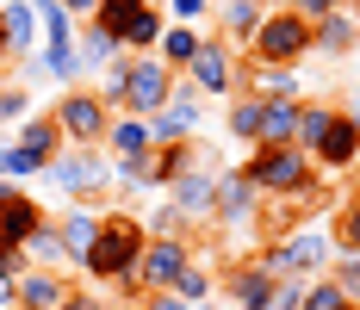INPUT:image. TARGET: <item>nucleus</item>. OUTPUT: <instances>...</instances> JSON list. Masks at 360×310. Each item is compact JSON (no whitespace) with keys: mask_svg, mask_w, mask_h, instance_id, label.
Segmentation results:
<instances>
[{"mask_svg":"<svg viewBox=\"0 0 360 310\" xmlns=\"http://www.w3.org/2000/svg\"><path fill=\"white\" fill-rule=\"evenodd\" d=\"M143 217H131V211H106L100 217V236H94V248H87V261H81V273L100 279L106 292H118L124 304H137L143 292H137V261H143Z\"/></svg>","mask_w":360,"mask_h":310,"instance_id":"f257e3e1","label":"nucleus"},{"mask_svg":"<svg viewBox=\"0 0 360 310\" xmlns=\"http://www.w3.org/2000/svg\"><path fill=\"white\" fill-rule=\"evenodd\" d=\"M243 174H249V186L267 199V205H317V199H323L317 162H311L298 143H286V149H267V143L249 149Z\"/></svg>","mask_w":360,"mask_h":310,"instance_id":"f03ea898","label":"nucleus"},{"mask_svg":"<svg viewBox=\"0 0 360 310\" xmlns=\"http://www.w3.org/2000/svg\"><path fill=\"white\" fill-rule=\"evenodd\" d=\"M255 261L274 279H317V273H329V261H335V230H329V224H292V230H280L274 242H261Z\"/></svg>","mask_w":360,"mask_h":310,"instance_id":"7ed1b4c3","label":"nucleus"},{"mask_svg":"<svg viewBox=\"0 0 360 310\" xmlns=\"http://www.w3.org/2000/svg\"><path fill=\"white\" fill-rule=\"evenodd\" d=\"M44 180H56V193L69 205H100L112 193V155L106 149H69L63 143V155L44 168Z\"/></svg>","mask_w":360,"mask_h":310,"instance_id":"20e7f679","label":"nucleus"},{"mask_svg":"<svg viewBox=\"0 0 360 310\" xmlns=\"http://www.w3.org/2000/svg\"><path fill=\"white\" fill-rule=\"evenodd\" d=\"M304 56H311V19H298L292 6H274L249 44V63L255 69H298Z\"/></svg>","mask_w":360,"mask_h":310,"instance_id":"39448f33","label":"nucleus"},{"mask_svg":"<svg viewBox=\"0 0 360 310\" xmlns=\"http://www.w3.org/2000/svg\"><path fill=\"white\" fill-rule=\"evenodd\" d=\"M50 118H56V131H63V143L69 149H106V131H112V112L94 87H69L63 100L50 105Z\"/></svg>","mask_w":360,"mask_h":310,"instance_id":"423d86ee","label":"nucleus"},{"mask_svg":"<svg viewBox=\"0 0 360 310\" xmlns=\"http://www.w3.org/2000/svg\"><path fill=\"white\" fill-rule=\"evenodd\" d=\"M180 81H186V87H193V93H199V100L212 105V100H236V87H243V56H236V50H230V44H224V37H212L205 32V44H199V56H193V69L180 75Z\"/></svg>","mask_w":360,"mask_h":310,"instance_id":"0eeeda50","label":"nucleus"},{"mask_svg":"<svg viewBox=\"0 0 360 310\" xmlns=\"http://www.w3.org/2000/svg\"><path fill=\"white\" fill-rule=\"evenodd\" d=\"M199 261V242L193 236H149L143 242V261H137V292H174V279Z\"/></svg>","mask_w":360,"mask_h":310,"instance_id":"6e6552de","label":"nucleus"},{"mask_svg":"<svg viewBox=\"0 0 360 310\" xmlns=\"http://www.w3.org/2000/svg\"><path fill=\"white\" fill-rule=\"evenodd\" d=\"M180 75L162 69V56H131V69H124V93H118V112L124 118H155L168 93H174Z\"/></svg>","mask_w":360,"mask_h":310,"instance_id":"1a4fd4ad","label":"nucleus"},{"mask_svg":"<svg viewBox=\"0 0 360 310\" xmlns=\"http://www.w3.org/2000/svg\"><path fill=\"white\" fill-rule=\"evenodd\" d=\"M199 131H205V100L186 81H174L168 105L149 118V137H155V149H168V143H199Z\"/></svg>","mask_w":360,"mask_h":310,"instance_id":"9d476101","label":"nucleus"},{"mask_svg":"<svg viewBox=\"0 0 360 310\" xmlns=\"http://www.w3.org/2000/svg\"><path fill=\"white\" fill-rule=\"evenodd\" d=\"M168 205H174L186 224H212L217 217V168L212 162H193V168L168 186Z\"/></svg>","mask_w":360,"mask_h":310,"instance_id":"9b49d317","label":"nucleus"},{"mask_svg":"<svg viewBox=\"0 0 360 310\" xmlns=\"http://www.w3.org/2000/svg\"><path fill=\"white\" fill-rule=\"evenodd\" d=\"M261 211H267V199L249 186V174H243V168H217V217H212V224L249 230Z\"/></svg>","mask_w":360,"mask_h":310,"instance_id":"f8f14e48","label":"nucleus"},{"mask_svg":"<svg viewBox=\"0 0 360 310\" xmlns=\"http://www.w3.org/2000/svg\"><path fill=\"white\" fill-rule=\"evenodd\" d=\"M311 162H317V174H354L360 162V124L335 105V118H329V131L317 137V149H311Z\"/></svg>","mask_w":360,"mask_h":310,"instance_id":"ddd939ff","label":"nucleus"},{"mask_svg":"<svg viewBox=\"0 0 360 310\" xmlns=\"http://www.w3.org/2000/svg\"><path fill=\"white\" fill-rule=\"evenodd\" d=\"M261 19H267V6L261 0H217L212 6V37H224L236 56L255 44V32H261Z\"/></svg>","mask_w":360,"mask_h":310,"instance_id":"4468645a","label":"nucleus"},{"mask_svg":"<svg viewBox=\"0 0 360 310\" xmlns=\"http://www.w3.org/2000/svg\"><path fill=\"white\" fill-rule=\"evenodd\" d=\"M224 298H230L236 310H274L280 279L267 273L261 261H243V267H230V279H224Z\"/></svg>","mask_w":360,"mask_h":310,"instance_id":"2eb2a0df","label":"nucleus"},{"mask_svg":"<svg viewBox=\"0 0 360 310\" xmlns=\"http://www.w3.org/2000/svg\"><path fill=\"white\" fill-rule=\"evenodd\" d=\"M13 292H19V310H56V304H69L81 285H75L63 267H32V273L19 279Z\"/></svg>","mask_w":360,"mask_h":310,"instance_id":"dca6fc26","label":"nucleus"},{"mask_svg":"<svg viewBox=\"0 0 360 310\" xmlns=\"http://www.w3.org/2000/svg\"><path fill=\"white\" fill-rule=\"evenodd\" d=\"M44 224H50V211L37 205L25 186H19V193H13V199L0 205V248H25V242H32L37 230H44Z\"/></svg>","mask_w":360,"mask_h":310,"instance_id":"f3484780","label":"nucleus"},{"mask_svg":"<svg viewBox=\"0 0 360 310\" xmlns=\"http://www.w3.org/2000/svg\"><path fill=\"white\" fill-rule=\"evenodd\" d=\"M354 50H360V19L348 13V6L311 25V56H323V63H342V56H354Z\"/></svg>","mask_w":360,"mask_h":310,"instance_id":"a211bd4d","label":"nucleus"},{"mask_svg":"<svg viewBox=\"0 0 360 310\" xmlns=\"http://www.w3.org/2000/svg\"><path fill=\"white\" fill-rule=\"evenodd\" d=\"M243 93H255V100H267V105H298V100H311L298 69H255V63H249V75H243Z\"/></svg>","mask_w":360,"mask_h":310,"instance_id":"6ab92c4d","label":"nucleus"},{"mask_svg":"<svg viewBox=\"0 0 360 310\" xmlns=\"http://www.w3.org/2000/svg\"><path fill=\"white\" fill-rule=\"evenodd\" d=\"M0 44H6V56H19V63L37 56V44H44V37H37L32 0H6V6H0Z\"/></svg>","mask_w":360,"mask_h":310,"instance_id":"aec40b11","label":"nucleus"},{"mask_svg":"<svg viewBox=\"0 0 360 310\" xmlns=\"http://www.w3.org/2000/svg\"><path fill=\"white\" fill-rule=\"evenodd\" d=\"M100 217H106V211H94V205H69L63 217H56V236H63L69 267H81V261H87V248H94V236H100Z\"/></svg>","mask_w":360,"mask_h":310,"instance_id":"412c9836","label":"nucleus"},{"mask_svg":"<svg viewBox=\"0 0 360 310\" xmlns=\"http://www.w3.org/2000/svg\"><path fill=\"white\" fill-rule=\"evenodd\" d=\"M75 50H81V69H87V81H100V75H106L118 56H131V50H118V37L100 32L94 19H81V32H75Z\"/></svg>","mask_w":360,"mask_h":310,"instance_id":"4be33fe9","label":"nucleus"},{"mask_svg":"<svg viewBox=\"0 0 360 310\" xmlns=\"http://www.w3.org/2000/svg\"><path fill=\"white\" fill-rule=\"evenodd\" d=\"M13 149H25L32 162H44V168H50V162L63 155V131H56V118H50V112H32V118L13 131Z\"/></svg>","mask_w":360,"mask_h":310,"instance_id":"5701e85b","label":"nucleus"},{"mask_svg":"<svg viewBox=\"0 0 360 310\" xmlns=\"http://www.w3.org/2000/svg\"><path fill=\"white\" fill-rule=\"evenodd\" d=\"M199 44H205V25H168L162 44H155V56H162V69H168V75H186V69H193V56H199Z\"/></svg>","mask_w":360,"mask_h":310,"instance_id":"b1692460","label":"nucleus"},{"mask_svg":"<svg viewBox=\"0 0 360 310\" xmlns=\"http://www.w3.org/2000/svg\"><path fill=\"white\" fill-rule=\"evenodd\" d=\"M155 149V137H149V118H112V131H106V155L112 162H131V155H149Z\"/></svg>","mask_w":360,"mask_h":310,"instance_id":"393cba45","label":"nucleus"},{"mask_svg":"<svg viewBox=\"0 0 360 310\" xmlns=\"http://www.w3.org/2000/svg\"><path fill=\"white\" fill-rule=\"evenodd\" d=\"M261 118H267V100H255V93H243V87H236V100L224 105V131L255 149V143H261Z\"/></svg>","mask_w":360,"mask_h":310,"instance_id":"a878e982","label":"nucleus"},{"mask_svg":"<svg viewBox=\"0 0 360 310\" xmlns=\"http://www.w3.org/2000/svg\"><path fill=\"white\" fill-rule=\"evenodd\" d=\"M162 32H168V13H162V6L149 0L143 13L131 19V32L118 37V50H131V56H155V44H162Z\"/></svg>","mask_w":360,"mask_h":310,"instance_id":"bb28decb","label":"nucleus"},{"mask_svg":"<svg viewBox=\"0 0 360 310\" xmlns=\"http://www.w3.org/2000/svg\"><path fill=\"white\" fill-rule=\"evenodd\" d=\"M37 69H44V81H63V93L87 81V69H81V50H75V44H44V50H37Z\"/></svg>","mask_w":360,"mask_h":310,"instance_id":"cd10ccee","label":"nucleus"},{"mask_svg":"<svg viewBox=\"0 0 360 310\" xmlns=\"http://www.w3.org/2000/svg\"><path fill=\"white\" fill-rule=\"evenodd\" d=\"M32 13H37V37H44V44H75L81 19H75L63 0H32ZM44 44H37V50H44Z\"/></svg>","mask_w":360,"mask_h":310,"instance_id":"c85d7f7f","label":"nucleus"},{"mask_svg":"<svg viewBox=\"0 0 360 310\" xmlns=\"http://www.w3.org/2000/svg\"><path fill=\"white\" fill-rule=\"evenodd\" d=\"M25 254H32V267H63V273H75L69 254H63V236H56V217H50L32 242H25Z\"/></svg>","mask_w":360,"mask_h":310,"instance_id":"c756f323","label":"nucleus"},{"mask_svg":"<svg viewBox=\"0 0 360 310\" xmlns=\"http://www.w3.org/2000/svg\"><path fill=\"white\" fill-rule=\"evenodd\" d=\"M329 118H335V105H329V100H304V105H298V149H304V155L317 149V137L329 131Z\"/></svg>","mask_w":360,"mask_h":310,"instance_id":"7c9ffc66","label":"nucleus"},{"mask_svg":"<svg viewBox=\"0 0 360 310\" xmlns=\"http://www.w3.org/2000/svg\"><path fill=\"white\" fill-rule=\"evenodd\" d=\"M212 292H217V273L205 267V261H193V267L174 279V298H180V304H212Z\"/></svg>","mask_w":360,"mask_h":310,"instance_id":"2f4dec72","label":"nucleus"},{"mask_svg":"<svg viewBox=\"0 0 360 310\" xmlns=\"http://www.w3.org/2000/svg\"><path fill=\"white\" fill-rule=\"evenodd\" d=\"M329 230H335V248H342V254H360V193L342 199V211H335Z\"/></svg>","mask_w":360,"mask_h":310,"instance_id":"473e14b6","label":"nucleus"},{"mask_svg":"<svg viewBox=\"0 0 360 310\" xmlns=\"http://www.w3.org/2000/svg\"><path fill=\"white\" fill-rule=\"evenodd\" d=\"M143 6H149V0H100L94 25H100V32H112V37H124V32H131V19H137Z\"/></svg>","mask_w":360,"mask_h":310,"instance_id":"72a5a7b5","label":"nucleus"},{"mask_svg":"<svg viewBox=\"0 0 360 310\" xmlns=\"http://www.w3.org/2000/svg\"><path fill=\"white\" fill-rule=\"evenodd\" d=\"M298 310H354V304H348V292H342L329 273H317L311 285H304V304Z\"/></svg>","mask_w":360,"mask_h":310,"instance_id":"f704fd0d","label":"nucleus"},{"mask_svg":"<svg viewBox=\"0 0 360 310\" xmlns=\"http://www.w3.org/2000/svg\"><path fill=\"white\" fill-rule=\"evenodd\" d=\"M143 230H149V236H193V224H186V217H180V211L168 205V199H162V205H155V211L143 217Z\"/></svg>","mask_w":360,"mask_h":310,"instance_id":"c9c22d12","label":"nucleus"},{"mask_svg":"<svg viewBox=\"0 0 360 310\" xmlns=\"http://www.w3.org/2000/svg\"><path fill=\"white\" fill-rule=\"evenodd\" d=\"M329 279L348 292V304H360V254H342V248H335V261H329Z\"/></svg>","mask_w":360,"mask_h":310,"instance_id":"e433bc0d","label":"nucleus"},{"mask_svg":"<svg viewBox=\"0 0 360 310\" xmlns=\"http://www.w3.org/2000/svg\"><path fill=\"white\" fill-rule=\"evenodd\" d=\"M217 0H162V13H168V25H205L212 19Z\"/></svg>","mask_w":360,"mask_h":310,"instance_id":"4c0bfd02","label":"nucleus"},{"mask_svg":"<svg viewBox=\"0 0 360 310\" xmlns=\"http://www.w3.org/2000/svg\"><path fill=\"white\" fill-rule=\"evenodd\" d=\"M32 118V87H0V124H25Z\"/></svg>","mask_w":360,"mask_h":310,"instance_id":"58836bf2","label":"nucleus"},{"mask_svg":"<svg viewBox=\"0 0 360 310\" xmlns=\"http://www.w3.org/2000/svg\"><path fill=\"white\" fill-rule=\"evenodd\" d=\"M25 273H32V254H25V248H0V279H13V285H19Z\"/></svg>","mask_w":360,"mask_h":310,"instance_id":"ea45409f","label":"nucleus"},{"mask_svg":"<svg viewBox=\"0 0 360 310\" xmlns=\"http://www.w3.org/2000/svg\"><path fill=\"white\" fill-rule=\"evenodd\" d=\"M286 6L298 13V19H311V25H317V19H329V13H342L348 0H286Z\"/></svg>","mask_w":360,"mask_h":310,"instance_id":"a19ab883","label":"nucleus"},{"mask_svg":"<svg viewBox=\"0 0 360 310\" xmlns=\"http://www.w3.org/2000/svg\"><path fill=\"white\" fill-rule=\"evenodd\" d=\"M131 310H212V304H180L174 292H149V298H137Z\"/></svg>","mask_w":360,"mask_h":310,"instance_id":"79ce46f5","label":"nucleus"},{"mask_svg":"<svg viewBox=\"0 0 360 310\" xmlns=\"http://www.w3.org/2000/svg\"><path fill=\"white\" fill-rule=\"evenodd\" d=\"M304 285H311V279H280V298H274V310H298V304H304Z\"/></svg>","mask_w":360,"mask_h":310,"instance_id":"37998d69","label":"nucleus"},{"mask_svg":"<svg viewBox=\"0 0 360 310\" xmlns=\"http://www.w3.org/2000/svg\"><path fill=\"white\" fill-rule=\"evenodd\" d=\"M56 310H100V298H94V292H75L69 304H56Z\"/></svg>","mask_w":360,"mask_h":310,"instance_id":"c03bdc74","label":"nucleus"},{"mask_svg":"<svg viewBox=\"0 0 360 310\" xmlns=\"http://www.w3.org/2000/svg\"><path fill=\"white\" fill-rule=\"evenodd\" d=\"M63 6H69L75 19H94V13H100V0H63Z\"/></svg>","mask_w":360,"mask_h":310,"instance_id":"a18cd8bd","label":"nucleus"},{"mask_svg":"<svg viewBox=\"0 0 360 310\" xmlns=\"http://www.w3.org/2000/svg\"><path fill=\"white\" fill-rule=\"evenodd\" d=\"M342 112H348V118H354V124H360V81H354V87H348V105H342Z\"/></svg>","mask_w":360,"mask_h":310,"instance_id":"49530a36","label":"nucleus"},{"mask_svg":"<svg viewBox=\"0 0 360 310\" xmlns=\"http://www.w3.org/2000/svg\"><path fill=\"white\" fill-rule=\"evenodd\" d=\"M13 298H19V292H13V279H0V310L13 304Z\"/></svg>","mask_w":360,"mask_h":310,"instance_id":"de8ad7c7","label":"nucleus"},{"mask_svg":"<svg viewBox=\"0 0 360 310\" xmlns=\"http://www.w3.org/2000/svg\"><path fill=\"white\" fill-rule=\"evenodd\" d=\"M6 69H13V56H6V44H0V81H6Z\"/></svg>","mask_w":360,"mask_h":310,"instance_id":"09e8293b","label":"nucleus"},{"mask_svg":"<svg viewBox=\"0 0 360 310\" xmlns=\"http://www.w3.org/2000/svg\"><path fill=\"white\" fill-rule=\"evenodd\" d=\"M13 193H19V186H6V180H0V205H6V199H13Z\"/></svg>","mask_w":360,"mask_h":310,"instance_id":"8fccbe9b","label":"nucleus"},{"mask_svg":"<svg viewBox=\"0 0 360 310\" xmlns=\"http://www.w3.org/2000/svg\"><path fill=\"white\" fill-rule=\"evenodd\" d=\"M261 6H267V13H274V6H286V0H261Z\"/></svg>","mask_w":360,"mask_h":310,"instance_id":"3c124183","label":"nucleus"},{"mask_svg":"<svg viewBox=\"0 0 360 310\" xmlns=\"http://www.w3.org/2000/svg\"><path fill=\"white\" fill-rule=\"evenodd\" d=\"M348 13H354V19H360V0H348Z\"/></svg>","mask_w":360,"mask_h":310,"instance_id":"603ef678","label":"nucleus"},{"mask_svg":"<svg viewBox=\"0 0 360 310\" xmlns=\"http://www.w3.org/2000/svg\"><path fill=\"white\" fill-rule=\"evenodd\" d=\"M354 193H360V162H354Z\"/></svg>","mask_w":360,"mask_h":310,"instance_id":"864d4df0","label":"nucleus"},{"mask_svg":"<svg viewBox=\"0 0 360 310\" xmlns=\"http://www.w3.org/2000/svg\"><path fill=\"white\" fill-rule=\"evenodd\" d=\"M6 310H19V298H13V304H6Z\"/></svg>","mask_w":360,"mask_h":310,"instance_id":"5fc2aeb1","label":"nucleus"},{"mask_svg":"<svg viewBox=\"0 0 360 310\" xmlns=\"http://www.w3.org/2000/svg\"><path fill=\"white\" fill-rule=\"evenodd\" d=\"M155 6H162V0H155Z\"/></svg>","mask_w":360,"mask_h":310,"instance_id":"6e6d98bb","label":"nucleus"},{"mask_svg":"<svg viewBox=\"0 0 360 310\" xmlns=\"http://www.w3.org/2000/svg\"><path fill=\"white\" fill-rule=\"evenodd\" d=\"M354 310H360V304H354Z\"/></svg>","mask_w":360,"mask_h":310,"instance_id":"4d7b16f0","label":"nucleus"}]
</instances>
